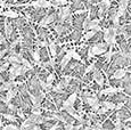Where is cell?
<instances>
[{"mask_svg":"<svg viewBox=\"0 0 131 130\" xmlns=\"http://www.w3.org/2000/svg\"><path fill=\"white\" fill-rule=\"evenodd\" d=\"M116 36H117V32L114 26L108 27L104 32V39L110 46H114L116 44Z\"/></svg>","mask_w":131,"mask_h":130,"instance_id":"6da1fadb","label":"cell"},{"mask_svg":"<svg viewBox=\"0 0 131 130\" xmlns=\"http://www.w3.org/2000/svg\"><path fill=\"white\" fill-rule=\"evenodd\" d=\"M110 45L107 44H100V42H98V44H96L95 46H92L91 48H90V52H89V58H91L94 55H103L104 52L107 51V48Z\"/></svg>","mask_w":131,"mask_h":130,"instance_id":"7a4b0ae2","label":"cell"},{"mask_svg":"<svg viewBox=\"0 0 131 130\" xmlns=\"http://www.w3.org/2000/svg\"><path fill=\"white\" fill-rule=\"evenodd\" d=\"M69 16H71V8L69 6H62L58 12V21L63 23Z\"/></svg>","mask_w":131,"mask_h":130,"instance_id":"3957f363","label":"cell"},{"mask_svg":"<svg viewBox=\"0 0 131 130\" xmlns=\"http://www.w3.org/2000/svg\"><path fill=\"white\" fill-rule=\"evenodd\" d=\"M30 7H36V8H49V7H54L52 2H49L47 0H37V1L30 2Z\"/></svg>","mask_w":131,"mask_h":130,"instance_id":"277c9868","label":"cell"},{"mask_svg":"<svg viewBox=\"0 0 131 130\" xmlns=\"http://www.w3.org/2000/svg\"><path fill=\"white\" fill-rule=\"evenodd\" d=\"M92 79L97 82L98 86H103V84H104V75H103V73L100 72V70L97 69V67L94 70V73H92Z\"/></svg>","mask_w":131,"mask_h":130,"instance_id":"5b68a950","label":"cell"},{"mask_svg":"<svg viewBox=\"0 0 131 130\" xmlns=\"http://www.w3.org/2000/svg\"><path fill=\"white\" fill-rule=\"evenodd\" d=\"M124 90V88L123 87H119V88H114V87H110V88H106L104 89V90L99 91V94H98V97L103 96V95H113V94H116V92H121Z\"/></svg>","mask_w":131,"mask_h":130,"instance_id":"8992f818","label":"cell"},{"mask_svg":"<svg viewBox=\"0 0 131 130\" xmlns=\"http://www.w3.org/2000/svg\"><path fill=\"white\" fill-rule=\"evenodd\" d=\"M55 18H56V15L55 14H51V15H48V16L46 17H43V18L40 21V23H39V27L40 29H42V27H46L48 24H50L51 22H54L55 21Z\"/></svg>","mask_w":131,"mask_h":130,"instance_id":"52a82bcc","label":"cell"},{"mask_svg":"<svg viewBox=\"0 0 131 130\" xmlns=\"http://www.w3.org/2000/svg\"><path fill=\"white\" fill-rule=\"evenodd\" d=\"M71 58H73V57H72V49H67V51H66V54H65V56L62 57V61H60V64H59L60 69H62V70L64 69V67L70 63Z\"/></svg>","mask_w":131,"mask_h":130,"instance_id":"ba28073f","label":"cell"},{"mask_svg":"<svg viewBox=\"0 0 131 130\" xmlns=\"http://www.w3.org/2000/svg\"><path fill=\"white\" fill-rule=\"evenodd\" d=\"M16 91H17V88H12V89H9V90H7V96H6V98L4 99V103L5 104L10 103L12 99L16 96Z\"/></svg>","mask_w":131,"mask_h":130,"instance_id":"9c48e42d","label":"cell"},{"mask_svg":"<svg viewBox=\"0 0 131 130\" xmlns=\"http://www.w3.org/2000/svg\"><path fill=\"white\" fill-rule=\"evenodd\" d=\"M127 74V70L124 69H117L114 71V73L112 74V79H122L123 77Z\"/></svg>","mask_w":131,"mask_h":130,"instance_id":"30bf717a","label":"cell"},{"mask_svg":"<svg viewBox=\"0 0 131 130\" xmlns=\"http://www.w3.org/2000/svg\"><path fill=\"white\" fill-rule=\"evenodd\" d=\"M77 98H78V92H73V94H71L69 97H67V99L64 102V103L67 104V105H74Z\"/></svg>","mask_w":131,"mask_h":130,"instance_id":"8fae6325","label":"cell"},{"mask_svg":"<svg viewBox=\"0 0 131 130\" xmlns=\"http://www.w3.org/2000/svg\"><path fill=\"white\" fill-rule=\"evenodd\" d=\"M49 51H50V54H51L52 58H56V56H57V48H56V42H55V41H51L49 44Z\"/></svg>","mask_w":131,"mask_h":130,"instance_id":"7c38bea8","label":"cell"},{"mask_svg":"<svg viewBox=\"0 0 131 130\" xmlns=\"http://www.w3.org/2000/svg\"><path fill=\"white\" fill-rule=\"evenodd\" d=\"M55 31H56V33L58 34V36H62L63 33H65V31H66L67 27L65 25H62V24H58V25H55Z\"/></svg>","mask_w":131,"mask_h":130,"instance_id":"4fadbf2b","label":"cell"},{"mask_svg":"<svg viewBox=\"0 0 131 130\" xmlns=\"http://www.w3.org/2000/svg\"><path fill=\"white\" fill-rule=\"evenodd\" d=\"M97 33V31H96L95 29H92V30H89V31L87 32V33L84 34V37H83V40H85V41H88V40H90V39H92L95 37V34Z\"/></svg>","mask_w":131,"mask_h":130,"instance_id":"5bb4252c","label":"cell"},{"mask_svg":"<svg viewBox=\"0 0 131 130\" xmlns=\"http://www.w3.org/2000/svg\"><path fill=\"white\" fill-rule=\"evenodd\" d=\"M2 16H6V17H12V18H16L18 16V13L14 10H6V12H2L1 13Z\"/></svg>","mask_w":131,"mask_h":130,"instance_id":"9a60e30c","label":"cell"},{"mask_svg":"<svg viewBox=\"0 0 131 130\" xmlns=\"http://www.w3.org/2000/svg\"><path fill=\"white\" fill-rule=\"evenodd\" d=\"M99 19L98 18H95V19H90V22H89V25H88V31L89 30H92V29H95V27H97L98 25H99Z\"/></svg>","mask_w":131,"mask_h":130,"instance_id":"2e32d148","label":"cell"},{"mask_svg":"<svg viewBox=\"0 0 131 130\" xmlns=\"http://www.w3.org/2000/svg\"><path fill=\"white\" fill-rule=\"evenodd\" d=\"M30 51H31L32 57H33L34 62H36V63H39V61H40V49L37 48L34 51H32V50H30Z\"/></svg>","mask_w":131,"mask_h":130,"instance_id":"e0dca14e","label":"cell"},{"mask_svg":"<svg viewBox=\"0 0 131 130\" xmlns=\"http://www.w3.org/2000/svg\"><path fill=\"white\" fill-rule=\"evenodd\" d=\"M5 32H6L7 38H9V37L12 36V33H13V25L10 23H7V22H6V25H5Z\"/></svg>","mask_w":131,"mask_h":130,"instance_id":"ac0fdd59","label":"cell"},{"mask_svg":"<svg viewBox=\"0 0 131 130\" xmlns=\"http://www.w3.org/2000/svg\"><path fill=\"white\" fill-rule=\"evenodd\" d=\"M69 2L66 0H54L52 1V6L54 7H62V6H66Z\"/></svg>","mask_w":131,"mask_h":130,"instance_id":"d6986e66","label":"cell"},{"mask_svg":"<svg viewBox=\"0 0 131 130\" xmlns=\"http://www.w3.org/2000/svg\"><path fill=\"white\" fill-rule=\"evenodd\" d=\"M102 105L105 107H107L108 110H115V107H116V104L115 103H113V102H107V101L103 102Z\"/></svg>","mask_w":131,"mask_h":130,"instance_id":"ffe728a7","label":"cell"},{"mask_svg":"<svg viewBox=\"0 0 131 130\" xmlns=\"http://www.w3.org/2000/svg\"><path fill=\"white\" fill-rule=\"evenodd\" d=\"M55 80V74L54 73H51V74H49V75L47 77V79H46V82H47V84H48V89H50L51 88V86H52V81Z\"/></svg>","mask_w":131,"mask_h":130,"instance_id":"44dd1931","label":"cell"},{"mask_svg":"<svg viewBox=\"0 0 131 130\" xmlns=\"http://www.w3.org/2000/svg\"><path fill=\"white\" fill-rule=\"evenodd\" d=\"M31 112L34 114H41V105H33Z\"/></svg>","mask_w":131,"mask_h":130,"instance_id":"7402d4cb","label":"cell"},{"mask_svg":"<svg viewBox=\"0 0 131 130\" xmlns=\"http://www.w3.org/2000/svg\"><path fill=\"white\" fill-rule=\"evenodd\" d=\"M2 116H4L5 119H7V120H9V121H12V122H15V121H17V119H16V117H15L14 115H10V114L2 113Z\"/></svg>","mask_w":131,"mask_h":130,"instance_id":"603a6c76","label":"cell"},{"mask_svg":"<svg viewBox=\"0 0 131 130\" xmlns=\"http://www.w3.org/2000/svg\"><path fill=\"white\" fill-rule=\"evenodd\" d=\"M22 64H23L24 66H26L27 69H30V70H32V69H33V66H32V64L30 63V62L27 61L26 58H23V61H22Z\"/></svg>","mask_w":131,"mask_h":130,"instance_id":"cb8c5ba5","label":"cell"},{"mask_svg":"<svg viewBox=\"0 0 131 130\" xmlns=\"http://www.w3.org/2000/svg\"><path fill=\"white\" fill-rule=\"evenodd\" d=\"M110 110L107 109V107H105V106H103V107H99V110L97 111V113L99 114V115H103V114H105L106 112H108Z\"/></svg>","mask_w":131,"mask_h":130,"instance_id":"d4e9b609","label":"cell"},{"mask_svg":"<svg viewBox=\"0 0 131 130\" xmlns=\"http://www.w3.org/2000/svg\"><path fill=\"white\" fill-rule=\"evenodd\" d=\"M72 57L74 59H77V61H81V56H80V55L75 51V49H72Z\"/></svg>","mask_w":131,"mask_h":130,"instance_id":"484cf974","label":"cell"},{"mask_svg":"<svg viewBox=\"0 0 131 130\" xmlns=\"http://www.w3.org/2000/svg\"><path fill=\"white\" fill-rule=\"evenodd\" d=\"M9 64H10V62H5L4 64L1 65V67H0V72H4V71H6L7 69H8V66H9Z\"/></svg>","mask_w":131,"mask_h":130,"instance_id":"4316f807","label":"cell"},{"mask_svg":"<svg viewBox=\"0 0 131 130\" xmlns=\"http://www.w3.org/2000/svg\"><path fill=\"white\" fill-rule=\"evenodd\" d=\"M89 22H90V16L88 17V18H85L83 21V23H82V27H83V30H87V31H88V25H89Z\"/></svg>","mask_w":131,"mask_h":130,"instance_id":"83f0119b","label":"cell"},{"mask_svg":"<svg viewBox=\"0 0 131 130\" xmlns=\"http://www.w3.org/2000/svg\"><path fill=\"white\" fill-rule=\"evenodd\" d=\"M8 51H9V48H5V49H2V50H0V61L4 58V56H5V55H6Z\"/></svg>","mask_w":131,"mask_h":130,"instance_id":"f1b7e54d","label":"cell"},{"mask_svg":"<svg viewBox=\"0 0 131 130\" xmlns=\"http://www.w3.org/2000/svg\"><path fill=\"white\" fill-rule=\"evenodd\" d=\"M100 105H102V104H100L99 102H98V103H96L95 105H92V106H91V111H92V112H97L98 110H99Z\"/></svg>","mask_w":131,"mask_h":130,"instance_id":"f546056e","label":"cell"},{"mask_svg":"<svg viewBox=\"0 0 131 130\" xmlns=\"http://www.w3.org/2000/svg\"><path fill=\"white\" fill-rule=\"evenodd\" d=\"M19 127H17V126H15V124H7V126H5L4 127V129L5 130H9V129H18Z\"/></svg>","mask_w":131,"mask_h":130,"instance_id":"4dcf8cb0","label":"cell"},{"mask_svg":"<svg viewBox=\"0 0 131 130\" xmlns=\"http://www.w3.org/2000/svg\"><path fill=\"white\" fill-rule=\"evenodd\" d=\"M103 128H115V126H113V124L111 123V121L108 120V121H106V123L103 124Z\"/></svg>","mask_w":131,"mask_h":130,"instance_id":"1f68e13d","label":"cell"},{"mask_svg":"<svg viewBox=\"0 0 131 130\" xmlns=\"http://www.w3.org/2000/svg\"><path fill=\"white\" fill-rule=\"evenodd\" d=\"M2 44H6V39H5V37L0 32V45H2Z\"/></svg>","mask_w":131,"mask_h":130,"instance_id":"d6a6232c","label":"cell"},{"mask_svg":"<svg viewBox=\"0 0 131 130\" xmlns=\"http://www.w3.org/2000/svg\"><path fill=\"white\" fill-rule=\"evenodd\" d=\"M85 10H83V9H78L77 12H75V14H84Z\"/></svg>","mask_w":131,"mask_h":130,"instance_id":"836d02e7","label":"cell"},{"mask_svg":"<svg viewBox=\"0 0 131 130\" xmlns=\"http://www.w3.org/2000/svg\"><path fill=\"white\" fill-rule=\"evenodd\" d=\"M2 127H4L2 126V121H1V119H0V128H2Z\"/></svg>","mask_w":131,"mask_h":130,"instance_id":"e575fe53","label":"cell"},{"mask_svg":"<svg viewBox=\"0 0 131 130\" xmlns=\"http://www.w3.org/2000/svg\"><path fill=\"white\" fill-rule=\"evenodd\" d=\"M2 81H4V79H2V77H1V75H0V83H1V82H2Z\"/></svg>","mask_w":131,"mask_h":130,"instance_id":"d590c367","label":"cell"}]
</instances>
